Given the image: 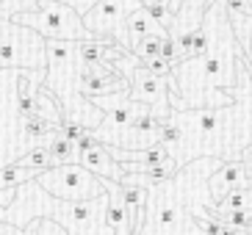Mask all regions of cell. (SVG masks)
I'll use <instances>...</instances> for the list:
<instances>
[{"mask_svg":"<svg viewBox=\"0 0 252 235\" xmlns=\"http://www.w3.org/2000/svg\"><path fill=\"white\" fill-rule=\"evenodd\" d=\"M230 100L222 108L172 111L169 122L178 127V141L166 152L178 166L197 158L238 161L247 144H252V69L247 53L236 61V86L227 88Z\"/></svg>","mask_w":252,"mask_h":235,"instance_id":"cell-1","label":"cell"},{"mask_svg":"<svg viewBox=\"0 0 252 235\" xmlns=\"http://www.w3.org/2000/svg\"><path fill=\"white\" fill-rule=\"evenodd\" d=\"M11 22L31 28L42 39H59V42H81L89 39V30L83 28L81 14L72 6H67L64 0H36V8L28 11H17Z\"/></svg>","mask_w":252,"mask_h":235,"instance_id":"cell-2","label":"cell"},{"mask_svg":"<svg viewBox=\"0 0 252 235\" xmlns=\"http://www.w3.org/2000/svg\"><path fill=\"white\" fill-rule=\"evenodd\" d=\"M33 180L50 197L69 199V202H83V199H94L100 194H105L100 180L89 169H83L81 163H59V166H50V169L39 172Z\"/></svg>","mask_w":252,"mask_h":235,"instance_id":"cell-3","label":"cell"},{"mask_svg":"<svg viewBox=\"0 0 252 235\" xmlns=\"http://www.w3.org/2000/svg\"><path fill=\"white\" fill-rule=\"evenodd\" d=\"M136 8H139L136 0H97L81 20H83V28L89 30V36L114 39L119 47L130 50V42L125 36V20Z\"/></svg>","mask_w":252,"mask_h":235,"instance_id":"cell-4","label":"cell"},{"mask_svg":"<svg viewBox=\"0 0 252 235\" xmlns=\"http://www.w3.org/2000/svg\"><path fill=\"white\" fill-rule=\"evenodd\" d=\"M125 78H127V97H130L133 103L147 105L158 119H169L172 117L169 75H153L141 64H136L133 69L125 72Z\"/></svg>","mask_w":252,"mask_h":235,"instance_id":"cell-5","label":"cell"},{"mask_svg":"<svg viewBox=\"0 0 252 235\" xmlns=\"http://www.w3.org/2000/svg\"><path fill=\"white\" fill-rule=\"evenodd\" d=\"M241 185H250V177H247L241 161H224L208 177V194H211L214 202H219L224 194H230L233 188H241Z\"/></svg>","mask_w":252,"mask_h":235,"instance_id":"cell-6","label":"cell"},{"mask_svg":"<svg viewBox=\"0 0 252 235\" xmlns=\"http://www.w3.org/2000/svg\"><path fill=\"white\" fill-rule=\"evenodd\" d=\"M78 163H81L83 169H89L94 177H108V180H114V183H119V180L125 177L122 166L114 161L111 152H108V147H105V144H100V141H97L89 152L78 155Z\"/></svg>","mask_w":252,"mask_h":235,"instance_id":"cell-7","label":"cell"},{"mask_svg":"<svg viewBox=\"0 0 252 235\" xmlns=\"http://www.w3.org/2000/svg\"><path fill=\"white\" fill-rule=\"evenodd\" d=\"M125 36H127V42L133 44L144 36H169V33H166V28H161V25L139 6L136 11H130L127 20H125Z\"/></svg>","mask_w":252,"mask_h":235,"instance_id":"cell-8","label":"cell"},{"mask_svg":"<svg viewBox=\"0 0 252 235\" xmlns=\"http://www.w3.org/2000/svg\"><path fill=\"white\" fill-rule=\"evenodd\" d=\"M20 166H25V169H31L33 175H39V172L50 169V166H59V161L53 158L50 152H47V147H42V144H36V147H31L25 155H17V161Z\"/></svg>","mask_w":252,"mask_h":235,"instance_id":"cell-9","label":"cell"},{"mask_svg":"<svg viewBox=\"0 0 252 235\" xmlns=\"http://www.w3.org/2000/svg\"><path fill=\"white\" fill-rule=\"evenodd\" d=\"M42 147H47V152H50L59 163H78V152H75V144L61 136L59 127H56V130L50 133V139H47L45 144H42Z\"/></svg>","mask_w":252,"mask_h":235,"instance_id":"cell-10","label":"cell"},{"mask_svg":"<svg viewBox=\"0 0 252 235\" xmlns=\"http://www.w3.org/2000/svg\"><path fill=\"white\" fill-rule=\"evenodd\" d=\"M214 210H247L252 213V197H250V185H241V188H233L230 194H224L219 202H214Z\"/></svg>","mask_w":252,"mask_h":235,"instance_id":"cell-11","label":"cell"},{"mask_svg":"<svg viewBox=\"0 0 252 235\" xmlns=\"http://www.w3.org/2000/svg\"><path fill=\"white\" fill-rule=\"evenodd\" d=\"M23 119V133L28 141H42L45 144L47 139H50V133L56 130V127L47 122L45 117H39V114H28V117H20Z\"/></svg>","mask_w":252,"mask_h":235,"instance_id":"cell-12","label":"cell"},{"mask_svg":"<svg viewBox=\"0 0 252 235\" xmlns=\"http://www.w3.org/2000/svg\"><path fill=\"white\" fill-rule=\"evenodd\" d=\"M163 39L166 36H144V39H139V42L130 44V53H133L139 61L156 59V56H161V42Z\"/></svg>","mask_w":252,"mask_h":235,"instance_id":"cell-13","label":"cell"},{"mask_svg":"<svg viewBox=\"0 0 252 235\" xmlns=\"http://www.w3.org/2000/svg\"><path fill=\"white\" fill-rule=\"evenodd\" d=\"M227 22H230V28H233L236 42L247 53V42H250V33H252V17L250 14H227Z\"/></svg>","mask_w":252,"mask_h":235,"instance_id":"cell-14","label":"cell"},{"mask_svg":"<svg viewBox=\"0 0 252 235\" xmlns=\"http://www.w3.org/2000/svg\"><path fill=\"white\" fill-rule=\"evenodd\" d=\"M39 221H28L25 227H14L8 221H0V235H36Z\"/></svg>","mask_w":252,"mask_h":235,"instance_id":"cell-15","label":"cell"},{"mask_svg":"<svg viewBox=\"0 0 252 235\" xmlns=\"http://www.w3.org/2000/svg\"><path fill=\"white\" fill-rule=\"evenodd\" d=\"M147 72H153V75H169V69H172V64L169 61H163L161 56H156V59H144V61H139Z\"/></svg>","mask_w":252,"mask_h":235,"instance_id":"cell-16","label":"cell"},{"mask_svg":"<svg viewBox=\"0 0 252 235\" xmlns=\"http://www.w3.org/2000/svg\"><path fill=\"white\" fill-rule=\"evenodd\" d=\"M161 59H163V61H169V64H178V61H183V56H180V47L172 42L169 36L161 42Z\"/></svg>","mask_w":252,"mask_h":235,"instance_id":"cell-17","label":"cell"},{"mask_svg":"<svg viewBox=\"0 0 252 235\" xmlns=\"http://www.w3.org/2000/svg\"><path fill=\"white\" fill-rule=\"evenodd\" d=\"M39 221V227H36V235H67V230L59 227L56 221L50 219H36Z\"/></svg>","mask_w":252,"mask_h":235,"instance_id":"cell-18","label":"cell"},{"mask_svg":"<svg viewBox=\"0 0 252 235\" xmlns=\"http://www.w3.org/2000/svg\"><path fill=\"white\" fill-rule=\"evenodd\" d=\"M94 144H97V139H94V133H92V130H86V133H83V136H81V139L75 141V152H78V155H83V152H89V149L94 147Z\"/></svg>","mask_w":252,"mask_h":235,"instance_id":"cell-19","label":"cell"},{"mask_svg":"<svg viewBox=\"0 0 252 235\" xmlns=\"http://www.w3.org/2000/svg\"><path fill=\"white\" fill-rule=\"evenodd\" d=\"M241 166H244V172H247V177H250V183H252V144H247L244 147V152H241Z\"/></svg>","mask_w":252,"mask_h":235,"instance_id":"cell-20","label":"cell"},{"mask_svg":"<svg viewBox=\"0 0 252 235\" xmlns=\"http://www.w3.org/2000/svg\"><path fill=\"white\" fill-rule=\"evenodd\" d=\"M64 3H67V6H72L75 11L83 17V14H86V11H89V8L97 3V0H64Z\"/></svg>","mask_w":252,"mask_h":235,"instance_id":"cell-21","label":"cell"},{"mask_svg":"<svg viewBox=\"0 0 252 235\" xmlns=\"http://www.w3.org/2000/svg\"><path fill=\"white\" fill-rule=\"evenodd\" d=\"M219 235H252V227H230V224H222Z\"/></svg>","mask_w":252,"mask_h":235,"instance_id":"cell-22","label":"cell"},{"mask_svg":"<svg viewBox=\"0 0 252 235\" xmlns=\"http://www.w3.org/2000/svg\"><path fill=\"white\" fill-rule=\"evenodd\" d=\"M141 6H158V3H169V0H139Z\"/></svg>","mask_w":252,"mask_h":235,"instance_id":"cell-23","label":"cell"},{"mask_svg":"<svg viewBox=\"0 0 252 235\" xmlns=\"http://www.w3.org/2000/svg\"><path fill=\"white\" fill-rule=\"evenodd\" d=\"M186 3H194V6H200V8H205L211 0H186Z\"/></svg>","mask_w":252,"mask_h":235,"instance_id":"cell-24","label":"cell"},{"mask_svg":"<svg viewBox=\"0 0 252 235\" xmlns=\"http://www.w3.org/2000/svg\"><path fill=\"white\" fill-rule=\"evenodd\" d=\"M247 56H252V33H250V42H247Z\"/></svg>","mask_w":252,"mask_h":235,"instance_id":"cell-25","label":"cell"},{"mask_svg":"<svg viewBox=\"0 0 252 235\" xmlns=\"http://www.w3.org/2000/svg\"><path fill=\"white\" fill-rule=\"evenodd\" d=\"M247 64H250V69H252V56H247Z\"/></svg>","mask_w":252,"mask_h":235,"instance_id":"cell-26","label":"cell"},{"mask_svg":"<svg viewBox=\"0 0 252 235\" xmlns=\"http://www.w3.org/2000/svg\"><path fill=\"white\" fill-rule=\"evenodd\" d=\"M250 197H252V183H250Z\"/></svg>","mask_w":252,"mask_h":235,"instance_id":"cell-27","label":"cell"}]
</instances>
